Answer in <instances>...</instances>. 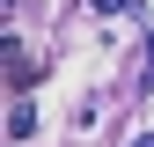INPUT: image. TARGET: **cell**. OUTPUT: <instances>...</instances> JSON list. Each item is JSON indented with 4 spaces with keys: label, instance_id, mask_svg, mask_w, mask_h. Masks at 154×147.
Instances as JSON below:
<instances>
[{
    "label": "cell",
    "instance_id": "obj_2",
    "mask_svg": "<svg viewBox=\"0 0 154 147\" xmlns=\"http://www.w3.org/2000/svg\"><path fill=\"white\" fill-rule=\"evenodd\" d=\"M29 133H37V110L15 103V110H8V140H29Z\"/></svg>",
    "mask_w": 154,
    "mask_h": 147
},
{
    "label": "cell",
    "instance_id": "obj_1",
    "mask_svg": "<svg viewBox=\"0 0 154 147\" xmlns=\"http://www.w3.org/2000/svg\"><path fill=\"white\" fill-rule=\"evenodd\" d=\"M0 66H8V81H15V88H29V81H37V66H29L22 37H0Z\"/></svg>",
    "mask_w": 154,
    "mask_h": 147
},
{
    "label": "cell",
    "instance_id": "obj_4",
    "mask_svg": "<svg viewBox=\"0 0 154 147\" xmlns=\"http://www.w3.org/2000/svg\"><path fill=\"white\" fill-rule=\"evenodd\" d=\"M132 147H154V133H140V140H132Z\"/></svg>",
    "mask_w": 154,
    "mask_h": 147
},
{
    "label": "cell",
    "instance_id": "obj_3",
    "mask_svg": "<svg viewBox=\"0 0 154 147\" xmlns=\"http://www.w3.org/2000/svg\"><path fill=\"white\" fill-rule=\"evenodd\" d=\"M95 15H132V0H88Z\"/></svg>",
    "mask_w": 154,
    "mask_h": 147
}]
</instances>
